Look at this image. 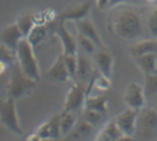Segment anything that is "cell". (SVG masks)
<instances>
[{
    "instance_id": "8992f818",
    "label": "cell",
    "mask_w": 157,
    "mask_h": 141,
    "mask_svg": "<svg viewBox=\"0 0 157 141\" xmlns=\"http://www.w3.org/2000/svg\"><path fill=\"white\" fill-rule=\"evenodd\" d=\"M140 132L143 139L152 137L157 131V109L143 108L140 112L136 132Z\"/></svg>"
},
{
    "instance_id": "f546056e",
    "label": "cell",
    "mask_w": 157,
    "mask_h": 141,
    "mask_svg": "<svg viewBox=\"0 0 157 141\" xmlns=\"http://www.w3.org/2000/svg\"><path fill=\"white\" fill-rule=\"evenodd\" d=\"M103 117H104V115L92 110H86L85 109L83 112V120H85L93 127L99 125L103 120Z\"/></svg>"
},
{
    "instance_id": "4316f807",
    "label": "cell",
    "mask_w": 157,
    "mask_h": 141,
    "mask_svg": "<svg viewBox=\"0 0 157 141\" xmlns=\"http://www.w3.org/2000/svg\"><path fill=\"white\" fill-rule=\"evenodd\" d=\"M112 79L108 78V77L102 75V74H98L94 75L93 77H91V80L89 82V85L91 87L96 88L97 90L99 91H107L109 90L111 87V83H112Z\"/></svg>"
},
{
    "instance_id": "7c38bea8",
    "label": "cell",
    "mask_w": 157,
    "mask_h": 141,
    "mask_svg": "<svg viewBox=\"0 0 157 141\" xmlns=\"http://www.w3.org/2000/svg\"><path fill=\"white\" fill-rule=\"evenodd\" d=\"M94 57L99 73L112 79L114 70V55L112 52L105 48H98Z\"/></svg>"
},
{
    "instance_id": "5bb4252c",
    "label": "cell",
    "mask_w": 157,
    "mask_h": 141,
    "mask_svg": "<svg viewBox=\"0 0 157 141\" xmlns=\"http://www.w3.org/2000/svg\"><path fill=\"white\" fill-rule=\"evenodd\" d=\"M24 38H25L24 35L21 32L17 23L10 24L9 26H7L1 33L2 44H4L6 48L11 49V51L14 52L16 51L18 44H20V42Z\"/></svg>"
},
{
    "instance_id": "836d02e7",
    "label": "cell",
    "mask_w": 157,
    "mask_h": 141,
    "mask_svg": "<svg viewBox=\"0 0 157 141\" xmlns=\"http://www.w3.org/2000/svg\"><path fill=\"white\" fill-rule=\"evenodd\" d=\"M114 141H136V138L133 137V136H127V135H123L121 136L120 138L116 139Z\"/></svg>"
},
{
    "instance_id": "d6a6232c",
    "label": "cell",
    "mask_w": 157,
    "mask_h": 141,
    "mask_svg": "<svg viewBox=\"0 0 157 141\" xmlns=\"http://www.w3.org/2000/svg\"><path fill=\"white\" fill-rule=\"evenodd\" d=\"M25 141H43V139L40 137V136L37 133L34 132V133H32V134H30V135L27 136Z\"/></svg>"
},
{
    "instance_id": "484cf974",
    "label": "cell",
    "mask_w": 157,
    "mask_h": 141,
    "mask_svg": "<svg viewBox=\"0 0 157 141\" xmlns=\"http://www.w3.org/2000/svg\"><path fill=\"white\" fill-rule=\"evenodd\" d=\"M143 89L146 99L148 100L157 95V73L144 75L143 82Z\"/></svg>"
},
{
    "instance_id": "e575fe53",
    "label": "cell",
    "mask_w": 157,
    "mask_h": 141,
    "mask_svg": "<svg viewBox=\"0 0 157 141\" xmlns=\"http://www.w3.org/2000/svg\"><path fill=\"white\" fill-rule=\"evenodd\" d=\"M156 67H157V53H156Z\"/></svg>"
},
{
    "instance_id": "2e32d148",
    "label": "cell",
    "mask_w": 157,
    "mask_h": 141,
    "mask_svg": "<svg viewBox=\"0 0 157 141\" xmlns=\"http://www.w3.org/2000/svg\"><path fill=\"white\" fill-rule=\"evenodd\" d=\"M128 52L132 57L149 53H157V40L150 38L138 40L128 48Z\"/></svg>"
},
{
    "instance_id": "1f68e13d",
    "label": "cell",
    "mask_w": 157,
    "mask_h": 141,
    "mask_svg": "<svg viewBox=\"0 0 157 141\" xmlns=\"http://www.w3.org/2000/svg\"><path fill=\"white\" fill-rule=\"evenodd\" d=\"M96 6L99 9H104L106 7H109L110 0H95Z\"/></svg>"
},
{
    "instance_id": "7402d4cb",
    "label": "cell",
    "mask_w": 157,
    "mask_h": 141,
    "mask_svg": "<svg viewBox=\"0 0 157 141\" xmlns=\"http://www.w3.org/2000/svg\"><path fill=\"white\" fill-rule=\"evenodd\" d=\"M88 54L78 52V69H77V80L83 81L87 78L91 77V71H92V64L90 59L88 58Z\"/></svg>"
},
{
    "instance_id": "4dcf8cb0",
    "label": "cell",
    "mask_w": 157,
    "mask_h": 141,
    "mask_svg": "<svg viewBox=\"0 0 157 141\" xmlns=\"http://www.w3.org/2000/svg\"><path fill=\"white\" fill-rule=\"evenodd\" d=\"M124 4H129V0H110L109 8H116Z\"/></svg>"
},
{
    "instance_id": "44dd1931",
    "label": "cell",
    "mask_w": 157,
    "mask_h": 141,
    "mask_svg": "<svg viewBox=\"0 0 157 141\" xmlns=\"http://www.w3.org/2000/svg\"><path fill=\"white\" fill-rule=\"evenodd\" d=\"M47 36H48V29L46 25L37 23L32 29V31L30 32V34L27 36L26 39L29 40L30 44L34 48H36L39 44H41L47 39Z\"/></svg>"
},
{
    "instance_id": "30bf717a",
    "label": "cell",
    "mask_w": 157,
    "mask_h": 141,
    "mask_svg": "<svg viewBox=\"0 0 157 141\" xmlns=\"http://www.w3.org/2000/svg\"><path fill=\"white\" fill-rule=\"evenodd\" d=\"M60 112L52 116L40 125L35 131L43 140H59L60 134Z\"/></svg>"
},
{
    "instance_id": "7a4b0ae2",
    "label": "cell",
    "mask_w": 157,
    "mask_h": 141,
    "mask_svg": "<svg viewBox=\"0 0 157 141\" xmlns=\"http://www.w3.org/2000/svg\"><path fill=\"white\" fill-rule=\"evenodd\" d=\"M15 55L16 62L25 75L37 82L41 80V69L35 53V48L26 38H24L18 44L15 51Z\"/></svg>"
},
{
    "instance_id": "5b68a950",
    "label": "cell",
    "mask_w": 157,
    "mask_h": 141,
    "mask_svg": "<svg viewBox=\"0 0 157 141\" xmlns=\"http://www.w3.org/2000/svg\"><path fill=\"white\" fill-rule=\"evenodd\" d=\"M89 93V85L86 86L81 81H74L67 91L62 112H77L84 110L86 98Z\"/></svg>"
},
{
    "instance_id": "e0dca14e",
    "label": "cell",
    "mask_w": 157,
    "mask_h": 141,
    "mask_svg": "<svg viewBox=\"0 0 157 141\" xmlns=\"http://www.w3.org/2000/svg\"><path fill=\"white\" fill-rule=\"evenodd\" d=\"M123 132L117 125L115 120H108L97 133L95 141H114L123 136Z\"/></svg>"
},
{
    "instance_id": "277c9868",
    "label": "cell",
    "mask_w": 157,
    "mask_h": 141,
    "mask_svg": "<svg viewBox=\"0 0 157 141\" xmlns=\"http://www.w3.org/2000/svg\"><path fill=\"white\" fill-rule=\"evenodd\" d=\"M15 102L16 100L11 97L0 99V124L11 133L22 136L24 130L20 124Z\"/></svg>"
},
{
    "instance_id": "d590c367",
    "label": "cell",
    "mask_w": 157,
    "mask_h": 141,
    "mask_svg": "<svg viewBox=\"0 0 157 141\" xmlns=\"http://www.w3.org/2000/svg\"><path fill=\"white\" fill-rule=\"evenodd\" d=\"M156 109H157V101H156Z\"/></svg>"
},
{
    "instance_id": "6da1fadb",
    "label": "cell",
    "mask_w": 157,
    "mask_h": 141,
    "mask_svg": "<svg viewBox=\"0 0 157 141\" xmlns=\"http://www.w3.org/2000/svg\"><path fill=\"white\" fill-rule=\"evenodd\" d=\"M109 17V26L113 33L127 42H138L145 39L146 26L140 11L132 5L124 4L116 8Z\"/></svg>"
},
{
    "instance_id": "4fadbf2b",
    "label": "cell",
    "mask_w": 157,
    "mask_h": 141,
    "mask_svg": "<svg viewBox=\"0 0 157 141\" xmlns=\"http://www.w3.org/2000/svg\"><path fill=\"white\" fill-rule=\"evenodd\" d=\"M46 77L52 81L59 82V83H66V82L71 80L65 65L64 56L62 53L56 58L52 64L47 70Z\"/></svg>"
},
{
    "instance_id": "52a82bcc",
    "label": "cell",
    "mask_w": 157,
    "mask_h": 141,
    "mask_svg": "<svg viewBox=\"0 0 157 141\" xmlns=\"http://www.w3.org/2000/svg\"><path fill=\"white\" fill-rule=\"evenodd\" d=\"M146 96L143 86L136 81H132L128 84L124 93V102L125 106L134 110H142L145 108Z\"/></svg>"
},
{
    "instance_id": "d4e9b609",
    "label": "cell",
    "mask_w": 157,
    "mask_h": 141,
    "mask_svg": "<svg viewBox=\"0 0 157 141\" xmlns=\"http://www.w3.org/2000/svg\"><path fill=\"white\" fill-rule=\"evenodd\" d=\"M145 26L149 37L151 39L157 40V3L152 7L150 12L147 14Z\"/></svg>"
},
{
    "instance_id": "f1b7e54d",
    "label": "cell",
    "mask_w": 157,
    "mask_h": 141,
    "mask_svg": "<svg viewBox=\"0 0 157 141\" xmlns=\"http://www.w3.org/2000/svg\"><path fill=\"white\" fill-rule=\"evenodd\" d=\"M77 40H78V47L81 48V51L84 53L88 54V55H94L98 51V48H99L95 44V43H93L91 40L85 38L83 36L79 35Z\"/></svg>"
},
{
    "instance_id": "83f0119b",
    "label": "cell",
    "mask_w": 157,
    "mask_h": 141,
    "mask_svg": "<svg viewBox=\"0 0 157 141\" xmlns=\"http://www.w3.org/2000/svg\"><path fill=\"white\" fill-rule=\"evenodd\" d=\"M77 55H65V54H63L67 71H68V73H69L71 81H73V82L77 81V69H78V57H77Z\"/></svg>"
},
{
    "instance_id": "9c48e42d",
    "label": "cell",
    "mask_w": 157,
    "mask_h": 141,
    "mask_svg": "<svg viewBox=\"0 0 157 141\" xmlns=\"http://www.w3.org/2000/svg\"><path fill=\"white\" fill-rule=\"evenodd\" d=\"M56 34L61 44L62 53L65 55H77L79 52L78 40L66 28L64 22L58 21V24L56 28Z\"/></svg>"
},
{
    "instance_id": "603a6c76",
    "label": "cell",
    "mask_w": 157,
    "mask_h": 141,
    "mask_svg": "<svg viewBox=\"0 0 157 141\" xmlns=\"http://www.w3.org/2000/svg\"><path fill=\"white\" fill-rule=\"evenodd\" d=\"M16 62L15 52L6 48L4 44H0V73L11 67Z\"/></svg>"
},
{
    "instance_id": "cb8c5ba5",
    "label": "cell",
    "mask_w": 157,
    "mask_h": 141,
    "mask_svg": "<svg viewBox=\"0 0 157 141\" xmlns=\"http://www.w3.org/2000/svg\"><path fill=\"white\" fill-rule=\"evenodd\" d=\"M16 23L19 26L24 37L27 38V36L30 34V32L32 31L35 25L37 24V21H36V16L34 14H32V13H26V14L22 15Z\"/></svg>"
},
{
    "instance_id": "ba28073f",
    "label": "cell",
    "mask_w": 157,
    "mask_h": 141,
    "mask_svg": "<svg viewBox=\"0 0 157 141\" xmlns=\"http://www.w3.org/2000/svg\"><path fill=\"white\" fill-rule=\"evenodd\" d=\"M140 111L128 108L114 119L124 135L133 136V137L136 136L137 120Z\"/></svg>"
},
{
    "instance_id": "ac0fdd59",
    "label": "cell",
    "mask_w": 157,
    "mask_h": 141,
    "mask_svg": "<svg viewBox=\"0 0 157 141\" xmlns=\"http://www.w3.org/2000/svg\"><path fill=\"white\" fill-rule=\"evenodd\" d=\"M92 110L102 113V115H106L109 110V106H108V98L104 95H92L88 93L86 98V103H85L84 110Z\"/></svg>"
},
{
    "instance_id": "d6986e66",
    "label": "cell",
    "mask_w": 157,
    "mask_h": 141,
    "mask_svg": "<svg viewBox=\"0 0 157 141\" xmlns=\"http://www.w3.org/2000/svg\"><path fill=\"white\" fill-rule=\"evenodd\" d=\"M133 61L143 75L157 73L156 53H149L144 55L133 57Z\"/></svg>"
},
{
    "instance_id": "ffe728a7",
    "label": "cell",
    "mask_w": 157,
    "mask_h": 141,
    "mask_svg": "<svg viewBox=\"0 0 157 141\" xmlns=\"http://www.w3.org/2000/svg\"><path fill=\"white\" fill-rule=\"evenodd\" d=\"M78 119L76 112H60V134L61 138L67 137L76 127Z\"/></svg>"
},
{
    "instance_id": "3957f363",
    "label": "cell",
    "mask_w": 157,
    "mask_h": 141,
    "mask_svg": "<svg viewBox=\"0 0 157 141\" xmlns=\"http://www.w3.org/2000/svg\"><path fill=\"white\" fill-rule=\"evenodd\" d=\"M37 84L38 82L25 75L18 63L15 62L11 66V74L7 90L8 97H11L14 100L24 98L33 92L37 87Z\"/></svg>"
},
{
    "instance_id": "8fae6325",
    "label": "cell",
    "mask_w": 157,
    "mask_h": 141,
    "mask_svg": "<svg viewBox=\"0 0 157 141\" xmlns=\"http://www.w3.org/2000/svg\"><path fill=\"white\" fill-rule=\"evenodd\" d=\"M92 10V2L89 0H85V1L77 4L76 6L68 9V10L61 13L58 17V21L60 22H79L81 20H84L88 18L90 15Z\"/></svg>"
},
{
    "instance_id": "9a60e30c",
    "label": "cell",
    "mask_w": 157,
    "mask_h": 141,
    "mask_svg": "<svg viewBox=\"0 0 157 141\" xmlns=\"http://www.w3.org/2000/svg\"><path fill=\"white\" fill-rule=\"evenodd\" d=\"M75 24L76 29H77V32L80 36H83V37L91 40L93 43H95V44L99 48H103L102 38L96 28V26L90 20V18H86L84 20L76 22Z\"/></svg>"
}]
</instances>
